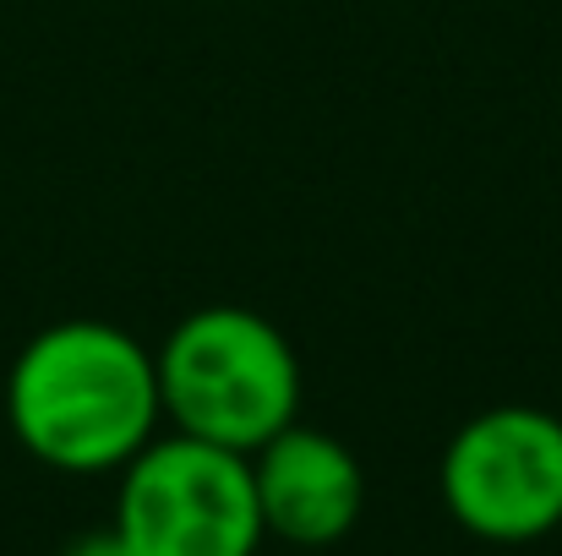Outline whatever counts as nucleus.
Listing matches in <instances>:
<instances>
[{"label": "nucleus", "mask_w": 562, "mask_h": 556, "mask_svg": "<svg viewBox=\"0 0 562 556\" xmlns=\"http://www.w3.org/2000/svg\"><path fill=\"white\" fill-rule=\"evenodd\" d=\"M442 502L459 530L525 546L562 524V420L530 404L486 409L442 453Z\"/></svg>", "instance_id": "20e7f679"}, {"label": "nucleus", "mask_w": 562, "mask_h": 556, "mask_svg": "<svg viewBox=\"0 0 562 556\" xmlns=\"http://www.w3.org/2000/svg\"><path fill=\"white\" fill-rule=\"evenodd\" d=\"M60 556H137V552H132V546H126V535L110 524V530H88V535H77Z\"/></svg>", "instance_id": "423d86ee"}, {"label": "nucleus", "mask_w": 562, "mask_h": 556, "mask_svg": "<svg viewBox=\"0 0 562 556\" xmlns=\"http://www.w3.org/2000/svg\"><path fill=\"white\" fill-rule=\"evenodd\" d=\"M115 530L137 556H257L251 458L202 436H154L121 475Z\"/></svg>", "instance_id": "7ed1b4c3"}, {"label": "nucleus", "mask_w": 562, "mask_h": 556, "mask_svg": "<svg viewBox=\"0 0 562 556\" xmlns=\"http://www.w3.org/2000/svg\"><path fill=\"white\" fill-rule=\"evenodd\" d=\"M159 366L110 322H55L33 333L5 382L16 442L66 475L126 469L159 425Z\"/></svg>", "instance_id": "f257e3e1"}, {"label": "nucleus", "mask_w": 562, "mask_h": 556, "mask_svg": "<svg viewBox=\"0 0 562 556\" xmlns=\"http://www.w3.org/2000/svg\"><path fill=\"white\" fill-rule=\"evenodd\" d=\"M159 404L176 431L257 453L301 409V361L273 322L240 306H207L187 317L154 355Z\"/></svg>", "instance_id": "f03ea898"}, {"label": "nucleus", "mask_w": 562, "mask_h": 556, "mask_svg": "<svg viewBox=\"0 0 562 556\" xmlns=\"http://www.w3.org/2000/svg\"><path fill=\"white\" fill-rule=\"evenodd\" d=\"M251 486L262 508V530L290 541V546H339L367 502V475L356 453L317 431L290 420L279 436H268L251 458Z\"/></svg>", "instance_id": "39448f33"}]
</instances>
